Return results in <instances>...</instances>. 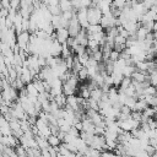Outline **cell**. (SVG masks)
<instances>
[{"instance_id": "1", "label": "cell", "mask_w": 157, "mask_h": 157, "mask_svg": "<svg viewBox=\"0 0 157 157\" xmlns=\"http://www.w3.org/2000/svg\"><path fill=\"white\" fill-rule=\"evenodd\" d=\"M102 17V12L98 7L96 6H90L87 7V21L88 25H99Z\"/></svg>"}, {"instance_id": "2", "label": "cell", "mask_w": 157, "mask_h": 157, "mask_svg": "<svg viewBox=\"0 0 157 157\" xmlns=\"http://www.w3.org/2000/svg\"><path fill=\"white\" fill-rule=\"evenodd\" d=\"M105 145V139L103 135H93L91 141L88 142V147L93 148V150H97L99 152L103 151V147Z\"/></svg>"}, {"instance_id": "3", "label": "cell", "mask_w": 157, "mask_h": 157, "mask_svg": "<svg viewBox=\"0 0 157 157\" xmlns=\"http://www.w3.org/2000/svg\"><path fill=\"white\" fill-rule=\"evenodd\" d=\"M67 33H69V37H72V38H75L77 34H78V32L81 31V27H80V25H78V21H77V18H76V13L72 16V18L69 21V25H67Z\"/></svg>"}, {"instance_id": "4", "label": "cell", "mask_w": 157, "mask_h": 157, "mask_svg": "<svg viewBox=\"0 0 157 157\" xmlns=\"http://www.w3.org/2000/svg\"><path fill=\"white\" fill-rule=\"evenodd\" d=\"M29 36H31V34H29L27 31H22L21 33H18V34L16 36V44L18 45L20 49L26 50L27 44H28V42H29Z\"/></svg>"}, {"instance_id": "5", "label": "cell", "mask_w": 157, "mask_h": 157, "mask_svg": "<svg viewBox=\"0 0 157 157\" xmlns=\"http://www.w3.org/2000/svg\"><path fill=\"white\" fill-rule=\"evenodd\" d=\"M76 18L78 21V25L82 29H86L88 27V21H87V9L81 7L76 11Z\"/></svg>"}, {"instance_id": "6", "label": "cell", "mask_w": 157, "mask_h": 157, "mask_svg": "<svg viewBox=\"0 0 157 157\" xmlns=\"http://www.w3.org/2000/svg\"><path fill=\"white\" fill-rule=\"evenodd\" d=\"M54 33H55V40H56L58 43H60V44L65 43L66 39L69 38V33H67V29H66V28L59 27L58 29L54 31Z\"/></svg>"}, {"instance_id": "7", "label": "cell", "mask_w": 157, "mask_h": 157, "mask_svg": "<svg viewBox=\"0 0 157 157\" xmlns=\"http://www.w3.org/2000/svg\"><path fill=\"white\" fill-rule=\"evenodd\" d=\"M130 78L134 82H145V81H147V74L142 72V71H139V70H135Z\"/></svg>"}, {"instance_id": "8", "label": "cell", "mask_w": 157, "mask_h": 157, "mask_svg": "<svg viewBox=\"0 0 157 157\" xmlns=\"http://www.w3.org/2000/svg\"><path fill=\"white\" fill-rule=\"evenodd\" d=\"M75 40L77 42L78 45H82V47H86L87 45V33H86V29H82L78 32V34L75 37Z\"/></svg>"}, {"instance_id": "9", "label": "cell", "mask_w": 157, "mask_h": 157, "mask_svg": "<svg viewBox=\"0 0 157 157\" xmlns=\"http://www.w3.org/2000/svg\"><path fill=\"white\" fill-rule=\"evenodd\" d=\"M150 31H147L145 27H142L141 25H140V27L136 29V32H135V36H136V40L137 42H142V40H145V38H146V36H147V33H148Z\"/></svg>"}, {"instance_id": "10", "label": "cell", "mask_w": 157, "mask_h": 157, "mask_svg": "<svg viewBox=\"0 0 157 157\" xmlns=\"http://www.w3.org/2000/svg\"><path fill=\"white\" fill-rule=\"evenodd\" d=\"M102 96H103V92H102V90H101L99 87H97V88L92 90V91H91V93H90V98H91V99H93V101H96V102H98V103L101 102Z\"/></svg>"}, {"instance_id": "11", "label": "cell", "mask_w": 157, "mask_h": 157, "mask_svg": "<svg viewBox=\"0 0 157 157\" xmlns=\"http://www.w3.org/2000/svg\"><path fill=\"white\" fill-rule=\"evenodd\" d=\"M110 77H112V81H113V86L119 87V85H120V82H121V80H123L124 76L121 75V72L113 71V72L110 74Z\"/></svg>"}, {"instance_id": "12", "label": "cell", "mask_w": 157, "mask_h": 157, "mask_svg": "<svg viewBox=\"0 0 157 157\" xmlns=\"http://www.w3.org/2000/svg\"><path fill=\"white\" fill-rule=\"evenodd\" d=\"M53 101L55 102V104L58 105V108H64L65 107V104H66V96H64L63 93L61 94H58V96H55L54 98H53Z\"/></svg>"}, {"instance_id": "13", "label": "cell", "mask_w": 157, "mask_h": 157, "mask_svg": "<svg viewBox=\"0 0 157 157\" xmlns=\"http://www.w3.org/2000/svg\"><path fill=\"white\" fill-rule=\"evenodd\" d=\"M59 7L60 11H72V6H71V0H59Z\"/></svg>"}, {"instance_id": "14", "label": "cell", "mask_w": 157, "mask_h": 157, "mask_svg": "<svg viewBox=\"0 0 157 157\" xmlns=\"http://www.w3.org/2000/svg\"><path fill=\"white\" fill-rule=\"evenodd\" d=\"M47 141H48V145L52 146V147H58L61 144V141L59 140V137L56 135H52V134L47 137Z\"/></svg>"}, {"instance_id": "15", "label": "cell", "mask_w": 157, "mask_h": 157, "mask_svg": "<svg viewBox=\"0 0 157 157\" xmlns=\"http://www.w3.org/2000/svg\"><path fill=\"white\" fill-rule=\"evenodd\" d=\"M134 71H135V66H134L132 64L125 65V66L123 67V70H121V75H123L124 77H131V75H132Z\"/></svg>"}, {"instance_id": "16", "label": "cell", "mask_w": 157, "mask_h": 157, "mask_svg": "<svg viewBox=\"0 0 157 157\" xmlns=\"http://www.w3.org/2000/svg\"><path fill=\"white\" fill-rule=\"evenodd\" d=\"M60 23H61V16H60V15H59V16H52V18H50V25H52V27H53L54 31L60 27Z\"/></svg>"}, {"instance_id": "17", "label": "cell", "mask_w": 157, "mask_h": 157, "mask_svg": "<svg viewBox=\"0 0 157 157\" xmlns=\"http://www.w3.org/2000/svg\"><path fill=\"white\" fill-rule=\"evenodd\" d=\"M26 155H27V157H40V150L27 147L26 148Z\"/></svg>"}, {"instance_id": "18", "label": "cell", "mask_w": 157, "mask_h": 157, "mask_svg": "<svg viewBox=\"0 0 157 157\" xmlns=\"http://www.w3.org/2000/svg\"><path fill=\"white\" fill-rule=\"evenodd\" d=\"M76 76H77V78H78V81H86V80H88L90 77H88V72H87V69L83 66L77 74H76Z\"/></svg>"}, {"instance_id": "19", "label": "cell", "mask_w": 157, "mask_h": 157, "mask_svg": "<svg viewBox=\"0 0 157 157\" xmlns=\"http://www.w3.org/2000/svg\"><path fill=\"white\" fill-rule=\"evenodd\" d=\"M47 9H48V11L50 12L52 16H59V15H61V11H60L59 5H49V6H47Z\"/></svg>"}, {"instance_id": "20", "label": "cell", "mask_w": 157, "mask_h": 157, "mask_svg": "<svg viewBox=\"0 0 157 157\" xmlns=\"http://www.w3.org/2000/svg\"><path fill=\"white\" fill-rule=\"evenodd\" d=\"M135 103H136V98H134V97H126V98H125V102H124L123 105H126V107H129V108L132 110Z\"/></svg>"}, {"instance_id": "21", "label": "cell", "mask_w": 157, "mask_h": 157, "mask_svg": "<svg viewBox=\"0 0 157 157\" xmlns=\"http://www.w3.org/2000/svg\"><path fill=\"white\" fill-rule=\"evenodd\" d=\"M142 94H144V96H155V94H156V88H155V86H147V87L144 90Z\"/></svg>"}, {"instance_id": "22", "label": "cell", "mask_w": 157, "mask_h": 157, "mask_svg": "<svg viewBox=\"0 0 157 157\" xmlns=\"http://www.w3.org/2000/svg\"><path fill=\"white\" fill-rule=\"evenodd\" d=\"M120 58V53H118V52H115L114 49H112L110 50V53H109V58H108V60H110V61H117L118 59Z\"/></svg>"}, {"instance_id": "23", "label": "cell", "mask_w": 157, "mask_h": 157, "mask_svg": "<svg viewBox=\"0 0 157 157\" xmlns=\"http://www.w3.org/2000/svg\"><path fill=\"white\" fill-rule=\"evenodd\" d=\"M119 113L125 114V115H130L131 114V109L129 107H126V105H121L120 109H119Z\"/></svg>"}, {"instance_id": "24", "label": "cell", "mask_w": 157, "mask_h": 157, "mask_svg": "<svg viewBox=\"0 0 157 157\" xmlns=\"http://www.w3.org/2000/svg\"><path fill=\"white\" fill-rule=\"evenodd\" d=\"M28 27H29V20L28 18H23L22 20V31H27L28 32Z\"/></svg>"}, {"instance_id": "25", "label": "cell", "mask_w": 157, "mask_h": 157, "mask_svg": "<svg viewBox=\"0 0 157 157\" xmlns=\"http://www.w3.org/2000/svg\"><path fill=\"white\" fill-rule=\"evenodd\" d=\"M144 151L150 156V155H152V153H155V152H156V148H155V147H152V146H150V145H147V146L144 148Z\"/></svg>"}, {"instance_id": "26", "label": "cell", "mask_w": 157, "mask_h": 157, "mask_svg": "<svg viewBox=\"0 0 157 157\" xmlns=\"http://www.w3.org/2000/svg\"><path fill=\"white\" fill-rule=\"evenodd\" d=\"M0 5H1V9L9 10L10 9V0H0Z\"/></svg>"}, {"instance_id": "27", "label": "cell", "mask_w": 157, "mask_h": 157, "mask_svg": "<svg viewBox=\"0 0 157 157\" xmlns=\"http://www.w3.org/2000/svg\"><path fill=\"white\" fill-rule=\"evenodd\" d=\"M40 157H50V155H49V152H48L47 148L40 150Z\"/></svg>"}, {"instance_id": "28", "label": "cell", "mask_w": 157, "mask_h": 157, "mask_svg": "<svg viewBox=\"0 0 157 157\" xmlns=\"http://www.w3.org/2000/svg\"><path fill=\"white\" fill-rule=\"evenodd\" d=\"M90 1H91V6H96L101 0H90Z\"/></svg>"}, {"instance_id": "29", "label": "cell", "mask_w": 157, "mask_h": 157, "mask_svg": "<svg viewBox=\"0 0 157 157\" xmlns=\"http://www.w3.org/2000/svg\"><path fill=\"white\" fill-rule=\"evenodd\" d=\"M148 157H157V153H156V152H155V153H152V155H150V156H148Z\"/></svg>"}, {"instance_id": "30", "label": "cell", "mask_w": 157, "mask_h": 157, "mask_svg": "<svg viewBox=\"0 0 157 157\" xmlns=\"http://www.w3.org/2000/svg\"><path fill=\"white\" fill-rule=\"evenodd\" d=\"M121 157H135V156H131V155H125V156H121Z\"/></svg>"}]
</instances>
